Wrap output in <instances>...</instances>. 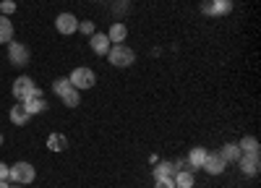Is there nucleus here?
<instances>
[{"instance_id":"1","label":"nucleus","mask_w":261,"mask_h":188,"mask_svg":"<svg viewBox=\"0 0 261 188\" xmlns=\"http://www.w3.org/2000/svg\"><path fill=\"white\" fill-rule=\"evenodd\" d=\"M37 178V170L32 162H16L8 165V183H21V185H29Z\"/></svg>"},{"instance_id":"2","label":"nucleus","mask_w":261,"mask_h":188,"mask_svg":"<svg viewBox=\"0 0 261 188\" xmlns=\"http://www.w3.org/2000/svg\"><path fill=\"white\" fill-rule=\"evenodd\" d=\"M107 60H110V66H115V68H128V66H134L136 52L123 42V45H113V47H110V52H107Z\"/></svg>"},{"instance_id":"3","label":"nucleus","mask_w":261,"mask_h":188,"mask_svg":"<svg viewBox=\"0 0 261 188\" xmlns=\"http://www.w3.org/2000/svg\"><path fill=\"white\" fill-rule=\"evenodd\" d=\"M68 81H71V87H73V89L84 92V89H92L94 84H97V73H94L89 66H79V68L71 71Z\"/></svg>"},{"instance_id":"4","label":"nucleus","mask_w":261,"mask_h":188,"mask_svg":"<svg viewBox=\"0 0 261 188\" xmlns=\"http://www.w3.org/2000/svg\"><path fill=\"white\" fill-rule=\"evenodd\" d=\"M13 97H16V102H27L32 97H42V89L34 87V81L29 76H18L13 81Z\"/></svg>"},{"instance_id":"5","label":"nucleus","mask_w":261,"mask_h":188,"mask_svg":"<svg viewBox=\"0 0 261 188\" xmlns=\"http://www.w3.org/2000/svg\"><path fill=\"white\" fill-rule=\"evenodd\" d=\"M201 13L220 18V16H230L232 13V0H204L201 3Z\"/></svg>"},{"instance_id":"6","label":"nucleus","mask_w":261,"mask_h":188,"mask_svg":"<svg viewBox=\"0 0 261 188\" xmlns=\"http://www.w3.org/2000/svg\"><path fill=\"white\" fill-rule=\"evenodd\" d=\"M8 63L16 68H24L27 63H29V47L27 45H21V42H8Z\"/></svg>"},{"instance_id":"7","label":"nucleus","mask_w":261,"mask_h":188,"mask_svg":"<svg viewBox=\"0 0 261 188\" xmlns=\"http://www.w3.org/2000/svg\"><path fill=\"white\" fill-rule=\"evenodd\" d=\"M55 29L60 32V34H65V37H71V34H76L79 32V18L73 16V13H58V18H55Z\"/></svg>"},{"instance_id":"8","label":"nucleus","mask_w":261,"mask_h":188,"mask_svg":"<svg viewBox=\"0 0 261 188\" xmlns=\"http://www.w3.org/2000/svg\"><path fill=\"white\" fill-rule=\"evenodd\" d=\"M235 165L241 167V173H243L246 178H256L258 170H261V159H258V154H241V159H238Z\"/></svg>"},{"instance_id":"9","label":"nucleus","mask_w":261,"mask_h":188,"mask_svg":"<svg viewBox=\"0 0 261 188\" xmlns=\"http://www.w3.org/2000/svg\"><path fill=\"white\" fill-rule=\"evenodd\" d=\"M225 167H227V162L222 159L220 152H209V154H206V159H204V170H206L209 175H220V173H225Z\"/></svg>"},{"instance_id":"10","label":"nucleus","mask_w":261,"mask_h":188,"mask_svg":"<svg viewBox=\"0 0 261 188\" xmlns=\"http://www.w3.org/2000/svg\"><path fill=\"white\" fill-rule=\"evenodd\" d=\"M89 47H92V52H94V55H107L113 45H110V39H107V34L94 32V34L89 37Z\"/></svg>"},{"instance_id":"11","label":"nucleus","mask_w":261,"mask_h":188,"mask_svg":"<svg viewBox=\"0 0 261 188\" xmlns=\"http://www.w3.org/2000/svg\"><path fill=\"white\" fill-rule=\"evenodd\" d=\"M125 37H128V29H125L123 21H115V24L110 26V32H107V39H110V45H123Z\"/></svg>"},{"instance_id":"12","label":"nucleus","mask_w":261,"mask_h":188,"mask_svg":"<svg viewBox=\"0 0 261 188\" xmlns=\"http://www.w3.org/2000/svg\"><path fill=\"white\" fill-rule=\"evenodd\" d=\"M8 118H11V123H13V125H27V123L32 120V115L24 110V104H21V102H16L13 108H11Z\"/></svg>"},{"instance_id":"13","label":"nucleus","mask_w":261,"mask_h":188,"mask_svg":"<svg viewBox=\"0 0 261 188\" xmlns=\"http://www.w3.org/2000/svg\"><path fill=\"white\" fill-rule=\"evenodd\" d=\"M178 170H175V162H154L151 165V175L154 178H172Z\"/></svg>"},{"instance_id":"14","label":"nucleus","mask_w":261,"mask_h":188,"mask_svg":"<svg viewBox=\"0 0 261 188\" xmlns=\"http://www.w3.org/2000/svg\"><path fill=\"white\" fill-rule=\"evenodd\" d=\"M206 149H204V146H193V149L188 152V162H191V167H193V170H199V167H204V159H206Z\"/></svg>"},{"instance_id":"15","label":"nucleus","mask_w":261,"mask_h":188,"mask_svg":"<svg viewBox=\"0 0 261 188\" xmlns=\"http://www.w3.org/2000/svg\"><path fill=\"white\" fill-rule=\"evenodd\" d=\"M238 146H241L243 154H261V144L256 136H243L241 141H238Z\"/></svg>"},{"instance_id":"16","label":"nucleus","mask_w":261,"mask_h":188,"mask_svg":"<svg viewBox=\"0 0 261 188\" xmlns=\"http://www.w3.org/2000/svg\"><path fill=\"white\" fill-rule=\"evenodd\" d=\"M21 104H24V110H27L29 115H39V113H45V110H47V102L42 99V97H32V99L21 102Z\"/></svg>"},{"instance_id":"17","label":"nucleus","mask_w":261,"mask_h":188,"mask_svg":"<svg viewBox=\"0 0 261 188\" xmlns=\"http://www.w3.org/2000/svg\"><path fill=\"white\" fill-rule=\"evenodd\" d=\"M11 39H13V24L8 16L0 13V45H8Z\"/></svg>"},{"instance_id":"18","label":"nucleus","mask_w":261,"mask_h":188,"mask_svg":"<svg viewBox=\"0 0 261 188\" xmlns=\"http://www.w3.org/2000/svg\"><path fill=\"white\" fill-rule=\"evenodd\" d=\"M47 149L50 152H65L68 149V139H65L63 133H50L47 136Z\"/></svg>"},{"instance_id":"19","label":"nucleus","mask_w":261,"mask_h":188,"mask_svg":"<svg viewBox=\"0 0 261 188\" xmlns=\"http://www.w3.org/2000/svg\"><path fill=\"white\" fill-rule=\"evenodd\" d=\"M220 154H222V159L230 165V162H238V159H241V146H238V144H225L222 146V149H220Z\"/></svg>"},{"instance_id":"20","label":"nucleus","mask_w":261,"mask_h":188,"mask_svg":"<svg viewBox=\"0 0 261 188\" xmlns=\"http://www.w3.org/2000/svg\"><path fill=\"white\" fill-rule=\"evenodd\" d=\"M172 180H175V188H193L196 185V178L188 170H178L175 175H172Z\"/></svg>"},{"instance_id":"21","label":"nucleus","mask_w":261,"mask_h":188,"mask_svg":"<svg viewBox=\"0 0 261 188\" xmlns=\"http://www.w3.org/2000/svg\"><path fill=\"white\" fill-rule=\"evenodd\" d=\"M60 99H63L65 108H79V104H81V94H79V89H73V87H71L68 92H65Z\"/></svg>"},{"instance_id":"22","label":"nucleus","mask_w":261,"mask_h":188,"mask_svg":"<svg viewBox=\"0 0 261 188\" xmlns=\"http://www.w3.org/2000/svg\"><path fill=\"white\" fill-rule=\"evenodd\" d=\"M68 89H71V81H68V76H63V78H55V81H53V92H55L58 97H63Z\"/></svg>"},{"instance_id":"23","label":"nucleus","mask_w":261,"mask_h":188,"mask_svg":"<svg viewBox=\"0 0 261 188\" xmlns=\"http://www.w3.org/2000/svg\"><path fill=\"white\" fill-rule=\"evenodd\" d=\"M125 13H128V3H125V0H118V3L113 6V16L115 18H123Z\"/></svg>"},{"instance_id":"24","label":"nucleus","mask_w":261,"mask_h":188,"mask_svg":"<svg viewBox=\"0 0 261 188\" xmlns=\"http://www.w3.org/2000/svg\"><path fill=\"white\" fill-rule=\"evenodd\" d=\"M79 34L92 37L94 34V21H79Z\"/></svg>"},{"instance_id":"25","label":"nucleus","mask_w":261,"mask_h":188,"mask_svg":"<svg viewBox=\"0 0 261 188\" xmlns=\"http://www.w3.org/2000/svg\"><path fill=\"white\" fill-rule=\"evenodd\" d=\"M0 11H3V16L16 13V0H0Z\"/></svg>"},{"instance_id":"26","label":"nucleus","mask_w":261,"mask_h":188,"mask_svg":"<svg viewBox=\"0 0 261 188\" xmlns=\"http://www.w3.org/2000/svg\"><path fill=\"white\" fill-rule=\"evenodd\" d=\"M154 188H175L172 178H154Z\"/></svg>"},{"instance_id":"27","label":"nucleus","mask_w":261,"mask_h":188,"mask_svg":"<svg viewBox=\"0 0 261 188\" xmlns=\"http://www.w3.org/2000/svg\"><path fill=\"white\" fill-rule=\"evenodd\" d=\"M0 180H8V165L0 162Z\"/></svg>"},{"instance_id":"28","label":"nucleus","mask_w":261,"mask_h":188,"mask_svg":"<svg viewBox=\"0 0 261 188\" xmlns=\"http://www.w3.org/2000/svg\"><path fill=\"white\" fill-rule=\"evenodd\" d=\"M0 188H11V183L8 180H0Z\"/></svg>"},{"instance_id":"29","label":"nucleus","mask_w":261,"mask_h":188,"mask_svg":"<svg viewBox=\"0 0 261 188\" xmlns=\"http://www.w3.org/2000/svg\"><path fill=\"white\" fill-rule=\"evenodd\" d=\"M11 188H24V185H21V183H13V185H11Z\"/></svg>"},{"instance_id":"30","label":"nucleus","mask_w":261,"mask_h":188,"mask_svg":"<svg viewBox=\"0 0 261 188\" xmlns=\"http://www.w3.org/2000/svg\"><path fill=\"white\" fill-rule=\"evenodd\" d=\"M0 146H3V133H0Z\"/></svg>"},{"instance_id":"31","label":"nucleus","mask_w":261,"mask_h":188,"mask_svg":"<svg viewBox=\"0 0 261 188\" xmlns=\"http://www.w3.org/2000/svg\"><path fill=\"white\" fill-rule=\"evenodd\" d=\"M125 3H130V0H125Z\"/></svg>"}]
</instances>
